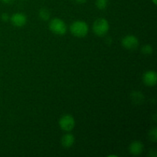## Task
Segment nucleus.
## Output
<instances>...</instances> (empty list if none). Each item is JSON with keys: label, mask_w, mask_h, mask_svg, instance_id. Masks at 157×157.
<instances>
[{"label": "nucleus", "mask_w": 157, "mask_h": 157, "mask_svg": "<svg viewBox=\"0 0 157 157\" xmlns=\"http://www.w3.org/2000/svg\"><path fill=\"white\" fill-rule=\"evenodd\" d=\"M89 31L88 25L84 21L78 20L71 25L70 32L74 36L78 38H84L87 35Z\"/></svg>", "instance_id": "obj_1"}, {"label": "nucleus", "mask_w": 157, "mask_h": 157, "mask_svg": "<svg viewBox=\"0 0 157 157\" xmlns=\"http://www.w3.org/2000/svg\"><path fill=\"white\" fill-rule=\"evenodd\" d=\"M110 25L108 21L104 18H98L93 24V32L97 36L103 37L108 32Z\"/></svg>", "instance_id": "obj_2"}, {"label": "nucleus", "mask_w": 157, "mask_h": 157, "mask_svg": "<svg viewBox=\"0 0 157 157\" xmlns=\"http://www.w3.org/2000/svg\"><path fill=\"white\" fill-rule=\"evenodd\" d=\"M49 29L55 35H64L67 32V25L62 19L55 18L49 23Z\"/></svg>", "instance_id": "obj_3"}, {"label": "nucleus", "mask_w": 157, "mask_h": 157, "mask_svg": "<svg viewBox=\"0 0 157 157\" xmlns=\"http://www.w3.org/2000/svg\"><path fill=\"white\" fill-rule=\"evenodd\" d=\"M60 128L65 132H70L75 128V121L71 114H64L58 121Z\"/></svg>", "instance_id": "obj_4"}, {"label": "nucleus", "mask_w": 157, "mask_h": 157, "mask_svg": "<svg viewBox=\"0 0 157 157\" xmlns=\"http://www.w3.org/2000/svg\"><path fill=\"white\" fill-rule=\"evenodd\" d=\"M121 43L124 48H125L127 50H135L137 48L140 44L138 38L133 35L124 36L121 41Z\"/></svg>", "instance_id": "obj_5"}, {"label": "nucleus", "mask_w": 157, "mask_h": 157, "mask_svg": "<svg viewBox=\"0 0 157 157\" xmlns=\"http://www.w3.org/2000/svg\"><path fill=\"white\" fill-rule=\"evenodd\" d=\"M10 21L15 27H23L27 22V16L21 12H16L10 17Z\"/></svg>", "instance_id": "obj_6"}, {"label": "nucleus", "mask_w": 157, "mask_h": 157, "mask_svg": "<svg viewBox=\"0 0 157 157\" xmlns=\"http://www.w3.org/2000/svg\"><path fill=\"white\" fill-rule=\"evenodd\" d=\"M157 75L154 71H148L143 75V81L144 84L149 87H153L156 84Z\"/></svg>", "instance_id": "obj_7"}, {"label": "nucleus", "mask_w": 157, "mask_h": 157, "mask_svg": "<svg viewBox=\"0 0 157 157\" xmlns=\"http://www.w3.org/2000/svg\"><path fill=\"white\" fill-rule=\"evenodd\" d=\"M144 144L140 141H133L131 143L129 147V151L133 156H138L140 155L144 151Z\"/></svg>", "instance_id": "obj_8"}, {"label": "nucleus", "mask_w": 157, "mask_h": 157, "mask_svg": "<svg viewBox=\"0 0 157 157\" xmlns=\"http://www.w3.org/2000/svg\"><path fill=\"white\" fill-rule=\"evenodd\" d=\"M75 141V136L72 133H66L61 138V145L64 148H71Z\"/></svg>", "instance_id": "obj_9"}, {"label": "nucleus", "mask_w": 157, "mask_h": 157, "mask_svg": "<svg viewBox=\"0 0 157 157\" xmlns=\"http://www.w3.org/2000/svg\"><path fill=\"white\" fill-rule=\"evenodd\" d=\"M38 16L43 21H48L51 16L50 12L48 11V9L43 8V9H40L39 12H38Z\"/></svg>", "instance_id": "obj_10"}, {"label": "nucleus", "mask_w": 157, "mask_h": 157, "mask_svg": "<svg viewBox=\"0 0 157 157\" xmlns=\"http://www.w3.org/2000/svg\"><path fill=\"white\" fill-rule=\"evenodd\" d=\"M109 3V0H96L95 6L100 10H104L107 7Z\"/></svg>", "instance_id": "obj_11"}, {"label": "nucleus", "mask_w": 157, "mask_h": 157, "mask_svg": "<svg viewBox=\"0 0 157 157\" xmlns=\"http://www.w3.org/2000/svg\"><path fill=\"white\" fill-rule=\"evenodd\" d=\"M141 52L145 55H152L153 52V48L150 44H146L141 48Z\"/></svg>", "instance_id": "obj_12"}, {"label": "nucleus", "mask_w": 157, "mask_h": 157, "mask_svg": "<svg viewBox=\"0 0 157 157\" xmlns=\"http://www.w3.org/2000/svg\"><path fill=\"white\" fill-rule=\"evenodd\" d=\"M149 136H150V140L153 141V142H156L157 140V130L156 127H153L151 129V130L149 133Z\"/></svg>", "instance_id": "obj_13"}, {"label": "nucleus", "mask_w": 157, "mask_h": 157, "mask_svg": "<svg viewBox=\"0 0 157 157\" xmlns=\"http://www.w3.org/2000/svg\"><path fill=\"white\" fill-rule=\"evenodd\" d=\"M1 19L6 22V21H8L10 19V17H9V15L8 13H2L1 15Z\"/></svg>", "instance_id": "obj_14"}, {"label": "nucleus", "mask_w": 157, "mask_h": 157, "mask_svg": "<svg viewBox=\"0 0 157 157\" xmlns=\"http://www.w3.org/2000/svg\"><path fill=\"white\" fill-rule=\"evenodd\" d=\"M1 2L2 3H4V4L9 5V4H12V3H13L14 0H1Z\"/></svg>", "instance_id": "obj_15"}, {"label": "nucleus", "mask_w": 157, "mask_h": 157, "mask_svg": "<svg viewBox=\"0 0 157 157\" xmlns=\"http://www.w3.org/2000/svg\"><path fill=\"white\" fill-rule=\"evenodd\" d=\"M76 4H84L87 2V0H73Z\"/></svg>", "instance_id": "obj_16"}, {"label": "nucleus", "mask_w": 157, "mask_h": 157, "mask_svg": "<svg viewBox=\"0 0 157 157\" xmlns=\"http://www.w3.org/2000/svg\"><path fill=\"white\" fill-rule=\"evenodd\" d=\"M152 2H153V4H154V5H156V3H157V0H152Z\"/></svg>", "instance_id": "obj_17"}]
</instances>
